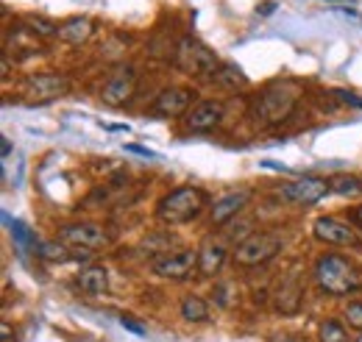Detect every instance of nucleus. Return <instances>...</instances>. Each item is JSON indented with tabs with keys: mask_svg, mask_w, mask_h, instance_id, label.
<instances>
[{
	"mask_svg": "<svg viewBox=\"0 0 362 342\" xmlns=\"http://www.w3.org/2000/svg\"><path fill=\"white\" fill-rule=\"evenodd\" d=\"M315 284L320 293L326 295H349L362 290V270L349 261V259L337 256V254H326L315 261Z\"/></svg>",
	"mask_w": 362,
	"mask_h": 342,
	"instance_id": "f257e3e1",
	"label": "nucleus"
},
{
	"mask_svg": "<svg viewBox=\"0 0 362 342\" xmlns=\"http://www.w3.org/2000/svg\"><path fill=\"white\" fill-rule=\"evenodd\" d=\"M298 103V84L293 81H276L271 84L254 103V117L262 126H279L284 123Z\"/></svg>",
	"mask_w": 362,
	"mask_h": 342,
	"instance_id": "f03ea898",
	"label": "nucleus"
},
{
	"mask_svg": "<svg viewBox=\"0 0 362 342\" xmlns=\"http://www.w3.org/2000/svg\"><path fill=\"white\" fill-rule=\"evenodd\" d=\"M204 206H206V195H204L198 187H179V189L168 192V195L159 201L156 214H159V220L168 223V225H181V223L195 220Z\"/></svg>",
	"mask_w": 362,
	"mask_h": 342,
	"instance_id": "7ed1b4c3",
	"label": "nucleus"
},
{
	"mask_svg": "<svg viewBox=\"0 0 362 342\" xmlns=\"http://www.w3.org/2000/svg\"><path fill=\"white\" fill-rule=\"evenodd\" d=\"M176 67L184 70L187 76H215L221 70V59L218 53L204 45L195 37H184L179 45H176Z\"/></svg>",
	"mask_w": 362,
	"mask_h": 342,
	"instance_id": "20e7f679",
	"label": "nucleus"
},
{
	"mask_svg": "<svg viewBox=\"0 0 362 342\" xmlns=\"http://www.w3.org/2000/svg\"><path fill=\"white\" fill-rule=\"evenodd\" d=\"M281 251V240L276 234H254L248 237L245 242H240L234 248V261L243 264V267H257V264H265L271 261L276 254Z\"/></svg>",
	"mask_w": 362,
	"mask_h": 342,
	"instance_id": "39448f33",
	"label": "nucleus"
},
{
	"mask_svg": "<svg viewBox=\"0 0 362 342\" xmlns=\"http://www.w3.org/2000/svg\"><path fill=\"white\" fill-rule=\"evenodd\" d=\"M151 270L159 278H173L184 281L198 270V251H176V254H162L151 261Z\"/></svg>",
	"mask_w": 362,
	"mask_h": 342,
	"instance_id": "423d86ee",
	"label": "nucleus"
},
{
	"mask_svg": "<svg viewBox=\"0 0 362 342\" xmlns=\"http://www.w3.org/2000/svg\"><path fill=\"white\" fill-rule=\"evenodd\" d=\"M64 245H73L76 251H98L103 245H109V234L95 225V223H73V225H62L59 231Z\"/></svg>",
	"mask_w": 362,
	"mask_h": 342,
	"instance_id": "0eeeda50",
	"label": "nucleus"
},
{
	"mask_svg": "<svg viewBox=\"0 0 362 342\" xmlns=\"http://www.w3.org/2000/svg\"><path fill=\"white\" fill-rule=\"evenodd\" d=\"M329 189H332V187H329L326 178L304 175V178H298V181L284 184V187H281V198L290 201V204H298V206H315Z\"/></svg>",
	"mask_w": 362,
	"mask_h": 342,
	"instance_id": "6e6552de",
	"label": "nucleus"
},
{
	"mask_svg": "<svg viewBox=\"0 0 362 342\" xmlns=\"http://www.w3.org/2000/svg\"><path fill=\"white\" fill-rule=\"evenodd\" d=\"M23 92H25V98H34V100H53V98H62L70 92V78L59 76V73H37V76L25 78Z\"/></svg>",
	"mask_w": 362,
	"mask_h": 342,
	"instance_id": "1a4fd4ad",
	"label": "nucleus"
},
{
	"mask_svg": "<svg viewBox=\"0 0 362 342\" xmlns=\"http://www.w3.org/2000/svg\"><path fill=\"white\" fill-rule=\"evenodd\" d=\"M313 231L320 242H329V245H343V248H360V237L357 231L343 223V220H334V217H317L313 223Z\"/></svg>",
	"mask_w": 362,
	"mask_h": 342,
	"instance_id": "9d476101",
	"label": "nucleus"
},
{
	"mask_svg": "<svg viewBox=\"0 0 362 342\" xmlns=\"http://www.w3.org/2000/svg\"><path fill=\"white\" fill-rule=\"evenodd\" d=\"M221 120H223V103L221 100H201L184 114V126L195 134H206V131L218 129Z\"/></svg>",
	"mask_w": 362,
	"mask_h": 342,
	"instance_id": "9b49d317",
	"label": "nucleus"
},
{
	"mask_svg": "<svg viewBox=\"0 0 362 342\" xmlns=\"http://www.w3.org/2000/svg\"><path fill=\"white\" fill-rule=\"evenodd\" d=\"M134 89H136V73L132 67H123V70H117L106 81V86H103V103L123 106V103H129L134 98Z\"/></svg>",
	"mask_w": 362,
	"mask_h": 342,
	"instance_id": "f8f14e48",
	"label": "nucleus"
},
{
	"mask_svg": "<svg viewBox=\"0 0 362 342\" xmlns=\"http://www.w3.org/2000/svg\"><path fill=\"white\" fill-rule=\"evenodd\" d=\"M189 100H192V92H189V89H184V86H170V89L159 92V98H156V103H153V114H159V117H181V114L187 112Z\"/></svg>",
	"mask_w": 362,
	"mask_h": 342,
	"instance_id": "ddd939ff",
	"label": "nucleus"
},
{
	"mask_svg": "<svg viewBox=\"0 0 362 342\" xmlns=\"http://www.w3.org/2000/svg\"><path fill=\"white\" fill-rule=\"evenodd\" d=\"M276 309L281 312V314H296L298 309H301V300H304V284H301V276L298 273H293V276H287L281 284H279V290H276Z\"/></svg>",
	"mask_w": 362,
	"mask_h": 342,
	"instance_id": "4468645a",
	"label": "nucleus"
},
{
	"mask_svg": "<svg viewBox=\"0 0 362 342\" xmlns=\"http://www.w3.org/2000/svg\"><path fill=\"white\" fill-rule=\"evenodd\" d=\"M248 201H251V189H237V192L223 195V198L215 201V206H212V223H215V225L231 223L237 214L248 206Z\"/></svg>",
	"mask_w": 362,
	"mask_h": 342,
	"instance_id": "2eb2a0df",
	"label": "nucleus"
},
{
	"mask_svg": "<svg viewBox=\"0 0 362 342\" xmlns=\"http://www.w3.org/2000/svg\"><path fill=\"white\" fill-rule=\"evenodd\" d=\"M223 261H226V248H223V242L206 240V242L201 245V251H198V273H201L204 278H212V276L223 267Z\"/></svg>",
	"mask_w": 362,
	"mask_h": 342,
	"instance_id": "dca6fc26",
	"label": "nucleus"
},
{
	"mask_svg": "<svg viewBox=\"0 0 362 342\" xmlns=\"http://www.w3.org/2000/svg\"><path fill=\"white\" fill-rule=\"evenodd\" d=\"M92 31H95V23L90 17H70V20H64L59 25V40H64L70 45H81L90 40Z\"/></svg>",
	"mask_w": 362,
	"mask_h": 342,
	"instance_id": "f3484780",
	"label": "nucleus"
},
{
	"mask_svg": "<svg viewBox=\"0 0 362 342\" xmlns=\"http://www.w3.org/2000/svg\"><path fill=\"white\" fill-rule=\"evenodd\" d=\"M76 284H78L84 293H90V295H103V293L109 290V273H106L103 267H98V264H90V267H84V270L76 276Z\"/></svg>",
	"mask_w": 362,
	"mask_h": 342,
	"instance_id": "a211bd4d",
	"label": "nucleus"
},
{
	"mask_svg": "<svg viewBox=\"0 0 362 342\" xmlns=\"http://www.w3.org/2000/svg\"><path fill=\"white\" fill-rule=\"evenodd\" d=\"M181 317L189 320V323H204L209 320V306L201 295H187L181 300Z\"/></svg>",
	"mask_w": 362,
	"mask_h": 342,
	"instance_id": "6ab92c4d",
	"label": "nucleus"
},
{
	"mask_svg": "<svg viewBox=\"0 0 362 342\" xmlns=\"http://www.w3.org/2000/svg\"><path fill=\"white\" fill-rule=\"evenodd\" d=\"M3 220L8 223V228H11V237L17 240V245H20V251H31V248L37 251V248H40V242L34 240V234H31V231H28V228H25V225H23L20 220H11L8 214H3Z\"/></svg>",
	"mask_w": 362,
	"mask_h": 342,
	"instance_id": "aec40b11",
	"label": "nucleus"
},
{
	"mask_svg": "<svg viewBox=\"0 0 362 342\" xmlns=\"http://www.w3.org/2000/svg\"><path fill=\"white\" fill-rule=\"evenodd\" d=\"M329 187H332V192H337V195H343V198H354V195L362 192V181L354 178V175H334V178L329 181Z\"/></svg>",
	"mask_w": 362,
	"mask_h": 342,
	"instance_id": "412c9836",
	"label": "nucleus"
},
{
	"mask_svg": "<svg viewBox=\"0 0 362 342\" xmlns=\"http://www.w3.org/2000/svg\"><path fill=\"white\" fill-rule=\"evenodd\" d=\"M25 28L34 37H53V34H59V25L53 20H47V17H40V14H28L25 17Z\"/></svg>",
	"mask_w": 362,
	"mask_h": 342,
	"instance_id": "4be33fe9",
	"label": "nucleus"
},
{
	"mask_svg": "<svg viewBox=\"0 0 362 342\" xmlns=\"http://www.w3.org/2000/svg\"><path fill=\"white\" fill-rule=\"evenodd\" d=\"M215 81L221 86H226V89H237V86L245 84V76H243V70L234 67V64H221V70L215 73Z\"/></svg>",
	"mask_w": 362,
	"mask_h": 342,
	"instance_id": "5701e85b",
	"label": "nucleus"
},
{
	"mask_svg": "<svg viewBox=\"0 0 362 342\" xmlns=\"http://www.w3.org/2000/svg\"><path fill=\"white\" fill-rule=\"evenodd\" d=\"M317 337H320V342H349L343 323H337V320H323L317 329Z\"/></svg>",
	"mask_w": 362,
	"mask_h": 342,
	"instance_id": "b1692460",
	"label": "nucleus"
},
{
	"mask_svg": "<svg viewBox=\"0 0 362 342\" xmlns=\"http://www.w3.org/2000/svg\"><path fill=\"white\" fill-rule=\"evenodd\" d=\"M37 256L47 259V261H67V259H73L70 254H67V248H64V245H59V242H40Z\"/></svg>",
	"mask_w": 362,
	"mask_h": 342,
	"instance_id": "393cba45",
	"label": "nucleus"
},
{
	"mask_svg": "<svg viewBox=\"0 0 362 342\" xmlns=\"http://www.w3.org/2000/svg\"><path fill=\"white\" fill-rule=\"evenodd\" d=\"M226 237L231 240V242H237V245L245 242L248 237H254V234H251V223H234V225L226 231Z\"/></svg>",
	"mask_w": 362,
	"mask_h": 342,
	"instance_id": "a878e982",
	"label": "nucleus"
},
{
	"mask_svg": "<svg viewBox=\"0 0 362 342\" xmlns=\"http://www.w3.org/2000/svg\"><path fill=\"white\" fill-rule=\"evenodd\" d=\"M346 323H349L351 329H360L362 331V303L360 300H354V303L346 306Z\"/></svg>",
	"mask_w": 362,
	"mask_h": 342,
	"instance_id": "bb28decb",
	"label": "nucleus"
},
{
	"mask_svg": "<svg viewBox=\"0 0 362 342\" xmlns=\"http://www.w3.org/2000/svg\"><path fill=\"white\" fill-rule=\"evenodd\" d=\"M120 326H123V329H129V331L136 334V337H145V329H142L139 323H134L132 317H120Z\"/></svg>",
	"mask_w": 362,
	"mask_h": 342,
	"instance_id": "cd10ccee",
	"label": "nucleus"
},
{
	"mask_svg": "<svg viewBox=\"0 0 362 342\" xmlns=\"http://www.w3.org/2000/svg\"><path fill=\"white\" fill-rule=\"evenodd\" d=\"M126 151H132V153L142 156V159H159V153H153V151H148V148H139V145H126Z\"/></svg>",
	"mask_w": 362,
	"mask_h": 342,
	"instance_id": "c85d7f7f",
	"label": "nucleus"
},
{
	"mask_svg": "<svg viewBox=\"0 0 362 342\" xmlns=\"http://www.w3.org/2000/svg\"><path fill=\"white\" fill-rule=\"evenodd\" d=\"M334 95H337V98H340L343 103H351V106H357V109H362V100L357 98V95H351V92H343V89H337Z\"/></svg>",
	"mask_w": 362,
	"mask_h": 342,
	"instance_id": "c756f323",
	"label": "nucleus"
},
{
	"mask_svg": "<svg viewBox=\"0 0 362 342\" xmlns=\"http://www.w3.org/2000/svg\"><path fill=\"white\" fill-rule=\"evenodd\" d=\"M257 11H259L262 17H268V14H273V11H276V0H265V3H262V6L257 8Z\"/></svg>",
	"mask_w": 362,
	"mask_h": 342,
	"instance_id": "7c9ffc66",
	"label": "nucleus"
},
{
	"mask_svg": "<svg viewBox=\"0 0 362 342\" xmlns=\"http://www.w3.org/2000/svg\"><path fill=\"white\" fill-rule=\"evenodd\" d=\"M271 342H307L304 337H296V334H279V337H273Z\"/></svg>",
	"mask_w": 362,
	"mask_h": 342,
	"instance_id": "2f4dec72",
	"label": "nucleus"
},
{
	"mask_svg": "<svg viewBox=\"0 0 362 342\" xmlns=\"http://www.w3.org/2000/svg\"><path fill=\"white\" fill-rule=\"evenodd\" d=\"M0 70H3V78H8V56H3V67Z\"/></svg>",
	"mask_w": 362,
	"mask_h": 342,
	"instance_id": "473e14b6",
	"label": "nucleus"
},
{
	"mask_svg": "<svg viewBox=\"0 0 362 342\" xmlns=\"http://www.w3.org/2000/svg\"><path fill=\"white\" fill-rule=\"evenodd\" d=\"M0 151H3V156H8V153H11V142H8V139H3V148H0Z\"/></svg>",
	"mask_w": 362,
	"mask_h": 342,
	"instance_id": "72a5a7b5",
	"label": "nucleus"
},
{
	"mask_svg": "<svg viewBox=\"0 0 362 342\" xmlns=\"http://www.w3.org/2000/svg\"><path fill=\"white\" fill-rule=\"evenodd\" d=\"M357 220H360V225H362V209H357Z\"/></svg>",
	"mask_w": 362,
	"mask_h": 342,
	"instance_id": "f704fd0d",
	"label": "nucleus"
},
{
	"mask_svg": "<svg viewBox=\"0 0 362 342\" xmlns=\"http://www.w3.org/2000/svg\"><path fill=\"white\" fill-rule=\"evenodd\" d=\"M354 342H362V331H360V337H357V340H354Z\"/></svg>",
	"mask_w": 362,
	"mask_h": 342,
	"instance_id": "c9c22d12",
	"label": "nucleus"
},
{
	"mask_svg": "<svg viewBox=\"0 0 362 342\" xmlns=\"http://www.w3.org/2000/svg\"><path fill=\"white\" fill-rule=\"evenodd\" d=\"M329 3H343V0H329Z\"/></svg>",
	"mask_w": 362,
	"mask_h": 342,
	"instance_id": "e433bc0d",
	"label": "nucleus"
}]
</instances>
